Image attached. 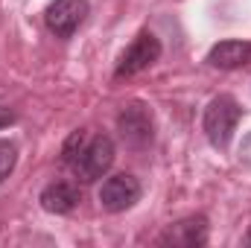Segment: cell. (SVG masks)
<instances>
[{
    "instance_id": "obj_1",
    "label": "cell",
    "mask_w": 251,
    "mask_h": 248,
    "mask_svg": "<svg viewBox=\"0 0 251 248\" xmlns=\"http://www.w3.org/2000/svg\"><path fill=\"white\" fill-rule=\"evenodd\" d=\"M243 117V108L234 97L228 94H219L207 102L204 108V117H201V128H204V137L210 140L213 149H228L234 131H237V123Z\"/></svg>"
},
{
    "instance_id": "obj_2",
    "label": "cell",
    "mask_w": 251,
    "mask_h": 248,
    "mask_svg": "<svg viewBox=\"0 0 251 248\" xmlns=\"http://www.w3.org/2000/svg\"><path fill=\"white\" fill-rule=\"evenodd\" d=\"M111 164H114V140L108 134H88L70 170L79 181L91 184V181H100L111 170Z\"/></svg>"
},
{
    "instance_id": "obj_3",
    "label": "cell",
    "mask_w": 251,
    "mask_h": 248,
    "mask_svg": "<svg viewBox=\"0 0 251 248\" xmlns=\"http://www.w3.org/2000/svg\"><path fill=\"white\" fill-rule=\"evenodd\" d=\"M117 131H120V140H123L128 149L134 152H143L152 146L155 140V117H152V108L140 99H131L126 102L117 114Z\"/></svg>"
},
{
    "instance_id": "obj_4",
    "label": "cell",
    "mask_w": 251,
    "mask_h": 248,
    "mask_svg": "<svg viewBox=\"0 0 251 248\" xmlns=\"http://www.w3.org/2000/svg\"><path fill=\"white\" fill-rule=\"evenodd\" d=\"M161 50H164L161 41H158L149 29L137 32V38L126 47V53L120 56V62H117V67H114V76L123 79V76H134V73L152 67V64L161 59Z\"/></svg>"
},
{
    "instance_id": "obj_5",
    "label": "cell",
    "mask_w": 251,
    "mask_h": 248,
    "mask_svg": "<svg viewBox=\"0 0 251 248\" xmlns=\"http://www.w3.org/2000/svg\"><path fill=\"white\" fill-rule=\"evenodd\" d=\"M88 0H53L44 12V24L56 38H73V32L85 24L88 18Z\"/></svg>"
},
{
    "instance_id": "obj_6",
    "label": "cell",
    "mask_w": 251,
    "mask_h": 248,
    "mask_svg": "<svg viewBox=\"0 0 251 248\" xmlns=\"http://www.w3.org/2000/svg\"><path fill=\"white\" fill-rule=\"evenodd\" d=\"M140 193L143 190H140V181L134 175L117 173V175H111V178L102 181V187H100V204L108 213H123V210H128L140 198Z\"/></svg>"
},
{
    "instance_id": "obj_7",
    "label": "cell",
    "mask_w": 251,
    "mask_h": 248,
    "mask_svg": "<svg viewBox=\"0 0 251 248\" xmlns=\"http://www.w3.org/2000/svg\"><path fill=\"white\" fill-rule=\"evenodd\" d=\"M158 246H173V248H201L207 246V219L199 216H187L178 219L176 225H170L161 237Z\"/></svg>"
},
{
    "instance_id": "obj_8",
    "label": "cell",
    "mask_w": 251,
    "mask_h": 248,
    "mask_svg": "<svg viewBox=\"0 0 251 248\" xmlns=\"http://www.w3.org/2000/svg\"><path fill=\"white\" fill-rule=\"evenodd\" d=\"M38 201H41V207H44L47 213H53V216H67V213H73V210L79 207L82 193H79V187L70 184V181H53V184H47L41 190Z\"/></svg>"
},
{
    "instance_id": "obj_9",
    "label": "cell",
    "mask_w": 251,
    "mask_h": 248,
    "mask_svg": "<svg viewBox=\"0 0 251 248\" xmlns=\"http://www.w3.org/2000/svg\"><path fill=\"white\" fill-rule=\"evenodd\" d=\"M251 62V41H240V38H228L210 47L207 53V64L216 70H237L243 64Z\"/></svg>"
},
{
    "instance_id": "obj_10",
    "label": "cell",
    "mask_w": 251,
    "mask_h": 248,
    "mask_svg": "<svg viewBox=\"0 0 251 248\" xmlns=\"http://www.w3.org/2000/svg\"><path fill=\"white\" fill-rule=\"evenodd\" d=\"M15 164H18V146L12 140H0V184L12 175Z\"/></svg>"
},
{
    "instance_id": "obj_11",
    "label": "cell",
    "mask_w": 251,
    "mask_h": 248,
    "mask_svg": "<svg viewBox=\"0 0 251 248\" xmlns=\"http://www.w3.org/2000/svg\"><path fill=\"white\" fill-rule=\"evenodd\" d=\"M15 120H18V117H15V111H9L6 105H0V128H6V125H12Z\"/></svg>"
},
{
    "instance_id": "obj_12",
    "label": "cell",
    "mask_w": 251,
    "mask_h": 248,
    "mask_svg": "<svg viewBox=\"0 0 251 248\" xmlns=\"http://www.w3.org/2000/svg\"><path fill=\"white\" fill-rule=\"evenodd\" d=\"M240 158H243L246 164H251V134L243 140V146H240Z\"/></svg>"
},
{
    "instance_id": "obj_13",
    "label": "cell",
    "mask_w": 251,
    "mask_h": 248,
    "mask_svg": "<svg viewBox=\"0 0 251 248\" xmlns=\"http://www.w3.org/2000/svg\"><path fill=\"white\" fill-rule=\"evenodd\" d=\"M246 246H251V228H249V234H246Z\"/></svg>"
}]
</instances>
